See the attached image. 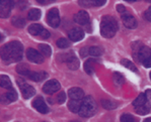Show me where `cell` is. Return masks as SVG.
<instances>
[{
	"label": "cell",
	"instance_id": "cell-1",
	"mask_svg": "<svg viewBox=\"0 0 151 122\" xmlns=\"http://www.w3.org/2000/svg\"><path fill=\"white\" fill-rule=\"evenodd\" d=\"M24 57V47L19 41H10L1 48V57L6 64L19 62Z\"/></svg>",
	"mask_w": 151,
	"mask_h": 122
},
{
	"label": "cell",
	"instance_id": "cell-13",
	"mask_svg": "<svg viewBox=\"0 0 151 122\" xmlns=\"http://www.w3.org/2000/svg\"><path fill=\"white\" fill-rule=\"evenodd\" d=\"M68 36L72 41H79L84 38V31L79 27H74L68 33Z\"/></svg>",
	"mask_w": 151,
	"mask_h": 122
},
{
	"label": "cell",
	"instance_id": "cell-14",
	"mask_svg": "<svg viewBox=\"0 0 151 122\" xmlns=\"http://www.w3.org/2000/svg\"><path fill=\"white\" fill-rule=\"evenodd\" d=\"M68 95H69V97H70L71 100L82 101L83 98H84V92H83L80 88L74 87V88H71L68 91Z\"/></svg>",
	"mask_w": 151,
	"mask_h": 122
},
{
	"label": "cell",
	"instance_id": "cell-6",
	"mask_svg": "<svg viewBox=\"0 0 151 122\" xmlns=\"http://www.w3.org/2000/svg\"><path fill=\"white\" fill-rule=\"evenodd\" d=\"M47 22L52 27H58L60 24L59 10L57 8H52L47 14Z\"/></svg>",
	"mask_w": 151,
	"mask_h": 122
},
{
	"label": "cell",
	"instance_id": "cell-8",
	"mask_svg": "<svg viewBox=\"0 0 151 122\" xmlns=\"http://www.w3.org/2000/svg\"><path fill=\"white\" fill-rule=\"evenodd\" d=\"M27 57L32 63L36 64H42L44 62V57L43 56L38 52V50H34V49H27Z\"/></svg>",
	"mask_w": 151,
	"mask_h": 122
},
{
	"label": "cell",
	"instance_id": "cell-35",
	"mask_svg": "<svg viewBox=\"0 0 151 122\" xmlns=\"http://www.w3.org/2000/svg\"><path fill=\"white\" fill-rule=\"evenodd\" d=\"M65 101H66V94H65L64 92H60L57 96V102L59 103V104H63Z\"/></svg>",
	"mask_w": 151,
	"mask_h": 122
},
{
	"label": "cell",
	"instance_id": "cell-39",
	"mask_svg": "<svg viewBox=\"0 0 151 122\" xmlns=\"http://www.w3.org/2000/svg\"><path fill=\"white\" fill-rule=\"evenodd\" d=\"M144 16H145V18L148 20V21H151V6L147 9V10H146V12H145V14H144Z\"/></svg>",
	"mask_w": 151,
	"mask_h": 122
},
{
	"label": "cell",
	"instance_id": "cell-11",
	"mask_svg": "<svg viewBox=\"0 0 151 122\" xmlns=\"http://www.w3.org/2000/svg\"><path fill=\"white\" fill-rule=\"evenodd\" d=\"M74 21L80 25H86L89 23V14L85 10H80L74 15Z\"/></svg>",
	"mask_w": 151,
	"mask_h": 122
},
{
	"label": "cell",
	"instance_id": "cell-42",
	"mask_svg": "<svg viewBox=\"0 0 151 122\" xmlns=\"http://www.w3.org/2000/svg\"><path fill=\"white\" fill-rule=\"evenodd\" d=\"M143 122H151V118H147V119H145Z\"/></svg>",
	"mask_w": 151,
	"mask_h": 122
},
{
	"label": "cell",
	"instance_id": "cell-22",
	"mask_svg": "<svg viewBox=\"0 0 151 122\" xmlns=\"http://www.w3.org/2000/svg\"><path fill=\"white\" fill-rule=\"evenodd\" d=\"M101 105L104 109H108V110H113L116 109L118 107V103L115 102V101H111V100H106V99H103L101 101Z\"/></svg>",
	"mask_w": 151,
	"mask_h": 122
},
{
	"label": "cell",
	"instance_id": "cell-21",
	"mask_svg": "<svg viewBox=\"0 0 151 122\" xmlns=\"http://www.w3.org/2000/svg\"><path fill=\"white\" fill-rule=\"evenodd\" d=\"M41 15H42V12L40 9L32 8L29 11V13H27V18H29V20H38L41 18Z\"/></svg>",
	"mask_w": 151,
	"mask_h": 122
},
{
	"label": "cell",
	"instance_id": "cell-7",
	"mask_svg": "<svg viewBox=\"0 0 151 122\" xmlns=\"http://www.w3.org/2000/svg\"><path fill=\"white\" fill-rule=\"evenodd\" d=\"M60 88H61V85L57 80H50L43 86V91L46 94L50 95V94H54L57 91H59Z\"/></svg>",
	"mask_w": 151,
	"mask_h": 122
},
{
	"label": "cell",
	"instance_id": "cell-40",
	"mask_svg": "<svg viewBox=\"0 0 151 122\" xmlns=\"http://www.w3.org/2000/svg\"><path fill=\"white\" fill-rule=\"evenodd\" d=\"M142 64L145 68H151V57H148V59H146Z\"/></svg>",
	"mask_w": 151,
	"mask_h": 122
},
{
	"label": "cell",
	"instance_id": "cell-36",
	"mask_svg": "<svg viewBox=\"0 0 151 122\" xmlns=\"http://www.w3.org/2000/svg\"><path fill=\"white\" fill-rule=\"evenodd\" d=\"M89 55V48H82L80 50V56L81 57H85Z\"/></svg>",
	"mask_w": 151,
	"mask_h": 122
},
{
	"label": "cell",
	"instance_id": "cell-12",
	"mask_svg": "<svg viewBox=\"0 0 151 122\" xmlns=\"http://www.w3.org/2000/svg\"><path fill=\"white\" fill-rule=\"evenodd\" d=\"M122 20H123L124 25L126 27H128V28H131V29L136 28L137 20L133 15L129 14V13H125V14L122 15Z\"/></svg>",
	"mask_w": 151,
	"mask_h": 122
},
{
	"label": "cell",
	"instance_id": "cell-20",
	"mask_svg": "<svg viewBox=\"0 0 151 122\" xmlns=\"http://www.w3.org/2000/svg\"><path fill=\"white\" fill-rule=\"evenodd\" d=\"M44 29L45 28H44L41 24H38V23L32 24L31 26L29 27V33L32 34V35H40Z\"/></svg>",
	"mask_w": 151,
	"mask_h": 122
},
{
	"label": "cell",
	"instance_id": "cell-30",
	"mask_svg": "<svg viewBox=\"0 0 151 122\" xmlns=\"http://www.w3.org/2000/svg\"><path fill=\"white\" fill-rule=\"evenodd\" d=\"M113 81L116 86H122L124 84V78H123V76L120 73H114Z\"/></svg>",
	"mask_w": 151,
	"mask_h": 122
},
{
	"label": "cell",
	"instance_id": "cell-24",
	"mask_svg": "<svg viewBox=\"0 0 151 122\" xmlns=\"http://www.w3.org/2000/svg\"><path fill=\"white\" fill-rule=\"evenodd\" d=\"M16 72H17L19 75H22V76H29L31 71H29V68L27 64H20L16 67Z\"/></svg>",
	"mask_w": 151,
	"mask_h": 122
},
{
	"label": "cell",
	"instance_id": "cell-23",
	"mask_svg": "<svg viewBox=\"0 0 151 122\" xmlns=\"http://www.w3.org/2000/svg\"><path fill=\"white\" fill-rule=\"evenodd\" d=\"M0 85H1L2 88L9 89V90L12 89V84H11L10 79L5 75H2L1 77H0Z\"/></svg>",
	"mask_w": 151,
	"mask_h": 122
},
{
	"label": "cell",
	"instance_id": "cell-37",
	"mask_svg": "<svg viewBox=\"0 0 151 122\" xmlns=\"http://www.w3.org/2000/svg\"><path fill=\"white\" fill-rule=\"evenodd\" d=\"M146 99H147V102H148V106L151 107V90H147L146 91Z\"/></svg>",
	"mask_w": 151,
	"mask_h": 122
},
{
	"label": "cell",
	"instance_id": "cell-41",
	"mask_svg": "<svg viewBox=\"0 0 151 122\" xmlns=\"http://www.w3.org/2000/svg\"><path fill=\"white\" fill-rule=\"evenodd\" d=\"M117 10L119 11L120 13H124V14H125V12H126V8H125V6L122 5V4H118Z\"/></svg>",
	"mask_w": 151,
	"mask_h": 122
},
{
	"label": "cell",
	"instance_id": "cell-5",
	"mask_svg": "<svg viewBox=\"0 0 151 122\" xmlns=\"http://www.w3.org/2000/svg\"><path fill=\"white\" fill-rule=\"evenodd\" d=\"M16 81H17L18 87H19L20 91H22V96H24V99H29L31 97H32L35 94H36V90H35L34 87H32L31 85L27 84L24 80L18 78Z\"/></svg>",
	"mask_w": 151,
	"mask_h": 122
},
{
	"label": "cell",
	"instance_id": "cell-38",
	"mask_svg": "<svg viewBox=\"0 0 151 122\" xmlns=\"http://www.w3.org/2000/svg\"><path fill=\"white\" fill-rule=\"evenodd\" d=\"M40 36L42 38H44V40H46V38H50V33H49L48 30H46V29H44V30L42 31V33L40 34Z\"/></svg>",
	"mask_w": 151,
	"mask_h": 122
},
{
	"label": "cell",
	"instance_id": "cell-3",
	"mask_svg": "<svg viewBox=\"0 0 151 122\" xmlns=\"http://www.w3.org/2000/svg\"><path fill=\"white\" fill-rule=\"evenodd\" d=\"M96 104L94 102V100L92 99V97L87 96L84 97L83 100L81 101V106H80V110H79V115L81 117H91L96 114Z\"/></svg>",
	"mask_w": 151,
	"mask_h": 122
},
{
	"label": "cell",
	"instance_id": "cell-29",
	"mask_svg": "<svg viewBox=\"0 0 151 122\" xmlns=\"http://www.w3.org/2000/svg\"><path fill=\"white\" fill-rule=\"evenodd\" d=\"M121 64H122L124 67H126L127 69H129V70H131V71H133V72H138V70H137V68H136V66L134 65L132 62H130L129 60H127V59H123L122 61H121Z\"/></svg>",
	"mask_w": 151,
	"mask_h": 122
},
{
	"label": "cell",
	"instance_id": "cell-44",
	"mask_svg": "<svg viewBox=\"0 0 151 122\" xmlns=\"http://www.w3.org/2000/svg\"><path fill=\"white\" fill-rule=\"evenodd\" d=\"M150 79H151V73H150Z\"/></svg>",
	"mask_w": 151,
	"mask_h": 122
},
{
	"label": "cell",
	"instance_id": "cell-31",
	"mask_svg": "<svg viewBox=\"0 0 151 122\" xmlns=\"http://www.w3.org/2000/svg\"><path fill=\"white\" fill-rule=\"evenodd\" d=\"M57 47L60 48V49H67V48L70 47V43H69V40L67 38H59L57 40Z\"/></svg>",
	"mask_w": 151,
	"mask_h": 122
},
{
	"label": "cell",
	"instance_id": "cell-25",
	"mask_svg": "<svg viewBox=\"0 0 151 122\" xmlns=\"http://www.w3.org/2000/svg\"><path fill=\"white\" fill-rule=\"evenodd\" d=\"M146 102H147V99H146V95L145 94H140V95L137 97L133 102L134 107H140V106L146 105Z\"/></svg>",
	"mask_w": 151,
	"mask_h": 122
},
{
	"label": "cell",
	"instance_id": "cell-15",
	"mask_svg": "<svg viewBox=\"0 0 151 122\" xmlns=\"http://www.w3.org/2000/svg\"><path fill=\"white\" fill-rule=\"evenodd\" d=\"M16 99H17V93L13 89H11L1 96V102L4 104H9L11 102H14Z\"/></svg>",
	"mask_w": 151,
	"mask_h": 122
},
{
	"label": "cell",
	"instance_id": "cell-26",
	"mask_svg": "<svg viewBox=\"0 0 151 122\" xmlns=\"http://www.w3.org/2000/svg\"><path fill=\"white\" fill-rule=\"evenodd\" d=\"M39 50H40L41 54L44 57H50L52 55V49H51V47L48 45H45V43L39 45Z\"/></svg>",
	"mask_w": 151,
	"mask_h": 122
},
{
	"label": "cell",
	"instance_id": "cell-17",
	"mask_svg": "<svg viewBox=\"0 0 151 122\" xmlns=\"http://www.w3.org/2000/svg\"><path fill=\"white\" fill-rule=\"evenodd\" d=\"M79 4L81 6H84V7H90V6H101L106 4L104 0L99 1V0H82L79 1Z\"/></svg>",
	"mask_w": 151,
	"mask_h": 122
},
{
	"label": "cell",
	"instance_id": "cell-2",
	"mask_svg": "<svg viewBox=\"0 0 151 122\" xmlns=\"http://www.w3.org/2000/svg\"><path fill=\"white\" fill-rule=\"evenodd\" d=\"M118 28V22L113 16L111 15H106L103 17L101 22V33L104 38H111L117 33Z\"/></svg>",
	"mask_w": 151,
	"mask_h": 122
},
{
	"label": "cell",
	"instance_id": "cell-16",
	"mask_svg": "<svg viewBox=\"0 0 151 122\" xmlns=\"http://www.w3.org/2000/svg\"><path fill=\"white\" fill-rule=\"evenodd\" d=\"M47 77H48V74L46 72H44V71H42V72H31L29 75L27 76L29 79H31L35 82L44 81L45 79H47Z\"/></svg>",
	"mask_w": 151,
	"mask_h": 122
},
{
	"label": "cell",
	"instance_id": "cell-4",
	"mask_svg": "<svg viewBox=\"0 0 151 122\" xmlns=\"http://www.w3.org/2000/svg\"><path fill=\"white\" fill-rule=\"evenodd\" d=\"M132 49H133L134 59L139 63H143L146 59L151 57V50L143 45L140 41H135L132 45Z\"/></svg>",
	"mask_w": 151,
	"mask_h": 122
},
{
	"label": "cell",
	"instance_id": "cell-33",
	"mask_svg": "<svg viewBox=\"0 0 151 122\" xmlns=\"http://www.w3.org/2000/svg\"><path fill=\"white\" fill-rule=\"evenodd\" d=\"M103 54V50L99 47H90L89 48V55L93 57H99Z\"/></svg>",
	"mask_w": 151,
	"mask_h": 122
},
{
	"label": "cell",
	"instance_id": "cell-43",
	"mask_svg": "<svg viewBox=\"0 0 151 122\" xmlns=\"http://www.w3.org/2000/svg\"><path fill=\"white\" fill-rule=\"evenodd\" d=\"M70 122H79V121H77V120H73V121H70Z\"/></svg>",
	"mask_w": 151,
	"mask_h": 122
},
{
	"label": "cell",
	"instance_id": "cell-9",
	"mask_svg": "<svg viewBox=\"0 0 151 122\" xmlns=\"http://www.w3.org/2000/svg\"><path fill=\"white\" fill-rule=\"evenodd\" d=\"M12 6L13 1H10V0H3V1H1V3H0V16L2 18L8 17Z\"/></svg>",
	"mask_w": 151,
	"mask_h": 122
},
{
	"label": "cell",
	"instance_id": "cell-10",
	"mask_svg": "<svg viewBox=\"0 0 151 122\" xmlns=\"http://www.w3.org/2000/svg\"><path fill=\"white\" fill-rule=\"evenodd\" d=\"M32 106H34L35 109H36L37 111L40 112V113L46 114L49 112V107L42 97H38V98L35 99L34 102H32Z\"/></svg>",
	"mask_w": 151,
	"mask_h": 122
},
{
	"label": "cell",
	"instance_id": "cell-18",
	"mask_svg": "<svg viewBox=\"0 0 151 122\" xmlns=\"http://www.w3.org/2000/svg\"><path fill=\"white\" fill-rule=\"evenodd\" d=\"M66 64L70 70H77V69L79 68V61H78L77 57L74 56V54L67 60Z\"/></svg>",
	"mask_w": 151,
	"mask_h": 122
},
{
	"label": "cell",
	"instance_id": "cell-34",
	"mask_svg": "<svg viewBox=\"0 0 151 122\" xmlns=\"http://www.w3.org/2000/svg\"><path fill=\"white\" fill-rule=\"evenodd\" d=\"M121 122H138V120L131 114H123L121 116Z\"/></svg>",
	"mask_w": 151,
	"mask_h": 122
},
{
	"label": "cell",
	"instance_id": "cell-19",
	"mask_svg": "<svg viewBox=\"0 0 151 122\" xmlns=\"http://www.w3.org/2000/svg\"><path fill=\"white\" fill-rule=\"evenodd\" d=\"M80 106H81V101L78 100H70L68 103V108L71 112L73 113H78L80 110Z\"/></svg>",
	"mask_w": 151,
	"mask_h": 122
},
{
	"label": "cell",
	"instance_id": "cell-32",
	"mask_svg": "<svg viewBox=\"0 0 151 122\" xmlns=\"http://www.w3.org/2000/svg\"><path fill=\"white\" fill-rule=\"evenodd\" d=\"M135 111L140 115H145V114L149 113L150 107L148 106V104H146V105H143V106H140V107L135 108Z\"/></svg>",
	"mask_w": 151,
	"mask_h": 122
},
{
	"label": "cell",
	"instance_id": "cell-28",
	"mask_svg": "<svg viewBox=\"0 0 151 122\" xmlns=\"http://www.w3.org/2000/svg\"><path fill=\"white\" fill-rule=\"evenodd\" d=\"M93 63H94V61L92 59L87 60V61L84 63V70L88 75H92V74H93V71H94Z\"/></svg>",
	"mask_w": 151,
	"mask_h": 122
},
{
	"label": "cell",
	"instance_id": "cell-27",
	"mask_svg": "<svg viewBox=\"0 0 151 122\" xmlns=\"http://www.w3.org/2000/svg\"><path fill=\"white\" fill-rule=\"evenodd\" d=\"M11 23L14 25L15 27H18V28H22L25 25V20L24 18H22V16H14L11 19Z\"/></svg>",
	"mask_w": 151,
	"mask_h": 122
}]
</instances>
